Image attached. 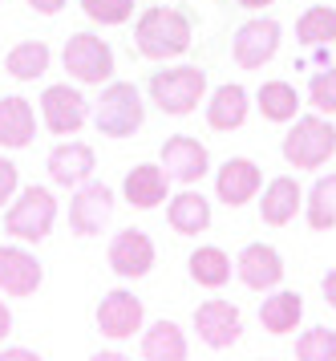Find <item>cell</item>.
<instances>
[{"label": "cell", "mask_w": 336, "mask_h": 361, "mask_svg": "<svg viewBox=\"0 0 336 361\" xmlns=\"http://www.w3.org/2000/svg\"><path fill=\"white\" fill-rule=\"evenodd\" d=\"M296 37H300L304 45H332L336 41V8L312 4L304 17L296 20Z\"/></svg>", "instance_id": "cell-29"}, {"label": "cell", "mask_w": 336, "mask_h": 361, "mask_svg": "<svg viewBox=\"0 0 336 361\" xmlns=\"http://www.w3.org/2000/svg\"><path fill=\"white\" fill-rule=\"evenodd\" d=\"M142 357L146 361H182L187 357V337L175 321H154L142 333Z\"/></svg>", "instance_id": "cell-24"}, {"label": "cell", "mask_w": 336, "mask_h": 361, "mask_svg": "<svg viewBox=\"0 0 336 361\" xmlns=\"http://www.w3.org/2000/svg\"><path fill=\"white\" fill-rule=\"evenodd\" d=\"M110 268L118 272V276H126V280L146 276V272L154 268V240H150L146 231H138V228L118 231V235L110 240Z\"/></svg>", "instance_id": "cell-13"}, {"label": "cell", "mask_w": 336, "mask_h": 361, "mask_svg": "<svg viewBox=\"0 0 336 361\" xmlns=\"http://www.w3.org/2000/svg\"><path fill=\"white\" fill-rule=\"evenodd\" d=\"M97 329H101V337H110V341H126V337H134L138 329H142V300L134 293H126V288H113V293L101 296V305H97Z\"/></svg>", "instance_id": "cell-8"}, {"label": "cell", "mask_w": 336, "mask_h": 361, "mask_svg": "<svg viewBox=\"0 0 336 361\" xmlns=\"http://www.w3.org/2000/svg\"><path fill=\"white\" fill-rule=\"evenodd\" d=\"M336 154V126L321 114H304L296 118V126L284 134V159L288 166L300 171H316Z\"/></svg>", "instance_id": "cell-3"}, {"label": "cell", "mask_w": 336, "mask_h": 361, "mask_svg": "<svg viewBox=\"0 0 336 361\" xmlns=\"http://www.w3.org/2000/svg\"><path fill=\"white\" fill-rule=\"evenodd\" d=\"M29 4L41 13V17H53V13H61L65 8V0H29Z\"/></svg>", "instance_id": "cell-34"}, {"label": "cell", "mask_w": 336, "mask_h": 361, "mask_svg": "<svg viewBox=\"0 0 336 361\" xmlns=\"http://www.w3.org/2000/svg\"><path fill=\"white\" fill-rule=\"evenodd\" d=\"M0 361H37V353H29V349H0Z\"/></svg>", "instance_id": "cell-35"}, {"label": "cell", "mask_w": 336, "mask_h": 361, "mask_svg": "<svg viewBox=\"0 0 336 361\" xmlns=\"http://www.w3.org/2000/svg\"><path fill=\"white\" fill-rule=\"evenodd\" d=\"M166 171L154 163H138L134 171L126 175L122 183V195H126L130 207H138V212H150V207H158L162 199H166Z\"/></svg>", "instance_id": "cell-19"}, {"label": "cell", "mask_w": 336, "mask_h": 361, "mask_svg": "<svg viewBox=\"0 0 336 361\" xmlns=\"http://www.w3.org/2000/svg\"><path fill=\"white\" fill-rule=\"evenodd\" d=\"M247 122V90L239 82L219 85L207 102V126L211 130H239Z\"/></svg>", "instance_id": "cell-21"}, {"label": "cell", "mask_w": 336, "mask_h": 361, "mask_svg": "<svg viewBox=\"0 0 336 361\" xmlns=\"http://www.w3.org/2000/svg\"><path fill=\"white\" fill-rule=\"evenodd\" d=\"M49 61H53V53H49L45 41H20V45H13V49H8L4 69L13 73L16 82H37V78L49 69Z\"/></svg>", "instance_id": "cell-25"}, {"label": "cell", "mask_w": 336, "mask_h": 361, "mask_svg": "<svg viewBox=\"0 0 336 361\" xmlns=\"http://www.w3.org/2000/svg\"><path fill=\"white\" fill-rule=\"evenodd\" d=\"M296 357L300 361H336V333L332 329H308L296 341Z\"/></svg>", "instance_id": "cell-30"}, {"label": "cell", "mask_w": 336, "mask_h": 361, "mask_svg": "<svg viewBox=\"0 0 336 361\" xmlns=\"http://www.w3.org/2000/svg\"><path fill=\"white\" fill-rule=\"evenodd\" d=\"M300 203H304V191H300V183L292 179V175H280L263 187V199H259V215H263V224H272V228H284L296 219L300 212Z\"/></svg>", "instance_id": "cell-18"}, {"label": "cell", "mask_w": 336, "mask_h": 361, "mask_svg": "<svg viewBox=\"0 0 336 361\" xmlns=\"http://www.w3.org/2000/svg\"><path fill=\"white\" fill-rule=\"evenodd\" d=\"M235 272H239V280L247 288L268 293V288H275L284 280V260H280V252L272 244H247L239 252V260H235Z\"/></svg>", "instance_id": "cell-15"}, {"label": "cell", "mask_w": 336, "mask_h": 361, "mask_svg": "<svg viewBox=\"0 0 336 361\" xmlns=\"http://www.w3.org/2000/svg\"><path fill=\"white\" fill-rule=\"evenodd\" d=\"M113 215V191L106 183H77V195L69 203V228L77 235H97Z\"/></svg>", "instance_id": "cell-11"}, {"label": "cell", "mask_w": 336, "mask_h": 361, "mask_svg": "<svg viewBox=\"0 0 336 361\" xmlns=\"http://www.w3.org/2000/svg\"><path fill=\"white\" fill-rule=\"evenodd\" d=\"M32 134H37V114L29 98H0V147L20 150L32 142Z\"/></svg>", "instance_id": "cell-20"}, {"label": "cell", "mask_w": 336, "mask_h": 361, "mask_svg": "<svg viewBox=\"0 0 336 361\" xmlns=\"http://www.w3.org/2000/svg\"><path fill=\"white\" fill-rule=\"evenodd\" d=\"M207 166H211V154H207V147H203L199 138L175 134V138L162 142V171H166V179L199 183L203 175H207Z\"/></svg>", "instance_id": "cell-12"}, {"label": "cell", "mask_w": 336, "mask_h": 361, "mask_svg": "<svg viewBox=\"0 0 336 361\" xmlns=\"http://www.w3.org/2000/svg\"><path fill=\"white\" fill-rule=\"evenodd\" d=\"M45 280L41 260L25 247H0V293L4 296H32Z\"/></svg>", "instance_id": "cell-14"}, {"label": "cell", "mask_w": 336, "mask_h": 361, "mask_svg": "<svg viewBox=\"0 0 336 361\" xmlns=\"http://www.w3.org/2000/svg\"><path fill=\"white\" fill-rule=\"evenodd\" d=\"M207 94V73L199 66H175V69H158L150 78V98L158 102L162 114L170 118H187L199 110V102Z\"/></svg>", "instance_id": "cell-2"}, {"label": "cell", "mask_w": 336, "mask_h": 361, "mask_svg": "<svg viewBox=\"0 0 336 361\" xmlns=\"http://www.w3.org/2000/svg\"><path fill=\"white\" fill-rule=\"evenodd\" d=\"M280 49V20L272 17H256L239 25L231 37V57L239 69H263Z\"/></svg>", "instance_id": "cell-7"}, {"label": "cell", "mask_w": 336, "mask_h": 361, "mask_svg": "<svg viewBox=\"0 0 336 361\" xmlns=\"http://www.w3.org/2000/svg\"><path fill=\"white\" fill-rule=\"evenodd\" d=\"M308 102H312L321 114H336V69H321V73L308 82Z\"/></svg>", "instance_id": "cell-32"}, {"label": "cell", "mask_w": 336, "mask_h": 361, "mask_svg": "<svg viewBox=\"0 0 336 361\" xmlns=\"http://www.w3.org/2000/svg\"><path fill=\"white\" fill-rule=\"evenodd\" d=\"M41 118H45V126L53 134H77L85 126V118H89V102L81 98V90L73 85H49L45 94H41Z\"/></svg>", "instance_id": "cell-9"}, {"label": "cell", "mask_w": 336, "mask_h": 361, "mask_svg": "<svg viewBox=\"0 0 336 361\" xmlns=\"http://www.w3.org/2000/svg\"><path fill=\"white\" fill-rule=\"evenodd\" d=\"M166 219H170V228H175L178 235H199V231L211 228V203L199 195V191H182V195L170 199Z\"/></svg>", "instance_id": "cell-22"}, {"label": "cell", "mask_w": 336, "mask_h": 361, "mask_svg": "<svg viewBox=\"0 0 336 361\" xmlns=\"http://www.w3.org/2000/svg\"><path fill=\"white\" fill-rule=\"evenodd\" d=\"M300 317H304V296L300 293H275L268 296L263 305H259V321H263V329L268 333H275V337H284V333H292V329L300 325Z\"/></svg>", "instance_id": "cell-23"}, {"label": "cell", "mask_w": 336, "mask_h": 361, "mask_svg": "<svg viewBox=\"0 0 336 361\" xmlns=\"http://www.w3.org/2000/svg\"><path fill=\"white\" fill-rule=\"evenodd\" d=\"M259 183H263V175H259V166L251 159H227L219 166V175H215V191H219L227 207H243L247 199H256Z\"/></svg>", "instance_id": "cell-16"}, {"label": "cell", "mask_w": 336, "mask_h": 361, "mask_svg": "<svg viewBox=\"0 0 336 361\" xmlns=\"http://www.w3.org/2000/svg\"><path fill=\"white\" fill-rule=\"evenodd\" d=\"M304 207H308V228L312 231L336 228V175H321V179L312 183Z\"/></svg>", "instance_id": "cell-27"}, {"label": "cell", "mask_w": 336, "mask_h": 361, "mask_svg": "<svg viewBox=\"0 0 336 361\" xmlns=\"http://www.w3.org/2000/svg\"><path fill=\"white\" fill-rule=\"evenodd\" d=\"M256 106L268 122H292L300 110V94L292 82H263L256 94Z\"/></svg>", "instance_id": "cell-26"}, {"label": "cell", "mask_w": 336, "mask_h": 361, "mask_svg": "<svg viewBox=\"0 0 336 361\" xmlns=\"http://www.w3.org/2000/svg\"><path fill=\"white\" fill-rule=\"evenodd\" d=\"M8 333H13V312H8V305H4V300H0V341H4Z\"/></svg>", "instance_id": "cell-36"}, {"label": "cell", "mask_w": 336, "mask_h": 361, "mask_svg": "<svg viewBox=\"0 0 336 361\" xmlns=\"http://www.w3.org/2000/svg\"><path fill=\"white\" fill-rule=\"evenodd\" d=\"M69 78L81 85H101L113 78V49L94 33H73L65 41V53H61Z\"/></svg>", "instance_id": "cell-6"}, {"label": "cell", "mask_w": 336, "mask_h": 361, "mask_svg": "<svg viewBox=\"0 0 336 361\" xmlns=\"http://www.w3.org/2000/svg\"><path fill=\"white\" fill-rule=\"evenodd\" d=\"M81 13L97 25H126L134 17V0H81Z\"/></svg>", "instance_id": "cell-31"}, {"label": "cell", "mask_w": 336, "mask_h": 361, "mask_svg": "<svg viewBox=\"0 0 336 361\" xmlns=\"http://www.w3.org/2000/svg\"><path fill=\"white\" fill-rule=\"evenodd\" d=\"M191 280L203 288H223L231 280V256L223 247H199L191 252Z\"/></svg>", "instance_id": "cell-28"}, {"label": "cell", "mask_w": 336, "mask_h": 361, "mask_svg": "<svg viewBox=\"0 0 336 361\" xmlns=\"http://www.w3.org/2000/svg\"><path fill=\"white\" fill-rule=\"evenodd\" d=\"M243 8H263V4H272V0H239Z\"/></svg>", "instance_id": "cell-38"}, {"label": "cell", "mask_w": 336, "mask_h": 361, "mask_svg": "<svg viewBox=\"0 0 336 361\" xmlns=\"http://www.w3.org/2000/svg\"><path fill=\"white\" fill-rule=\"evenodd\" d=\"M16 191H20V171H16V163H8V159L0 154V207H4Z\"/></svg>", "instance_id": "cell-33"}, {"label": "cell", "mask_w": 336, "mask_h": 361, "mask_svg": "<svg viewBox=\"0 0 336 361\" xmlns=\"http://www.w3.org/2000/svg\"><path fill=\"white\" fill-rule=\"evenodd\" d=\"M57 224V199L49 187H25L20 199H13V207L4 215V231L16 235V240H25V244H41L49 231Z\"/></svg>", "instance_id": "cell-5"}, {"label": "cell", "mask_w": 336, "mask_h": 361, "mask_svg": "<svg viewBox=\"0 0 336 361\" xmlns=\"http://www.w3.org/2000/svg\"><path fill=\"white\" fill-rule=\"evenodd\" d=\"M324 300H328V305L336 309V268L328 272V276H324Z\"/></svg>", "instance_id": "cell-37"}, {"label": "cell", "mask_w": 336, "mask_h": 361, "mask_svg": "<svg viewBox=\"0 0 336 361\" xmlns=\"http://www.w3.org/2000/svg\"><path fill=\"white\" fill-rule=\"evenodd\" d=\"M94 147L89 142H61V147L49 150V175H53V183H61V187H77V183H85L89 175H94Z\"/></svg>", "instance_id": "cell-17"}, {"label": "cell", "mask_w": 336, "mask_h": 361, "mask_svg": "<svg viewBox=\"0 0 336 361\" xmlns=\"http://www.w3.org/2000/svg\"><path fill=\"white\" fill-rule=\"evenodd\" d=\"M97 134H110V138H130L146 122V102L138 94L134 82H110L97 98L94 110Z\"/></svg>", "instance_id": "cell-4"}, {"label": "cell", "mask_w": 336, "mask_h": 361, "mask_svg": "<svg viewBox=\"0 0 336 361\" xmlns=\"http://www.w3.org/2000/svg\"><path fill=\"white\" fill-rule=\"evenodd\" d=\"M194 329H199V337L203 345L211 349H227V345L239 341L243 333V312L231 305V300H203L199 309H194Z\"/></svg>", "instance_id": "cell-10"}, {"label": "cell", "mask_w": 336, "mask_h": 361, "mask_svg": "<svg viewBox=\"0 0 336 361\" xmlns=\"http://www.w3.org/2000/svg\"><path fill=\"white\" fill-rule=\"evenodd\" d=\"M191 20L182 8H166V4H154L146 8L138 25H134V41H138V53L150 57V61H166V57H182L191 49Z\"/></svg>", "instance_id": "cell-1"}]
</instances>
